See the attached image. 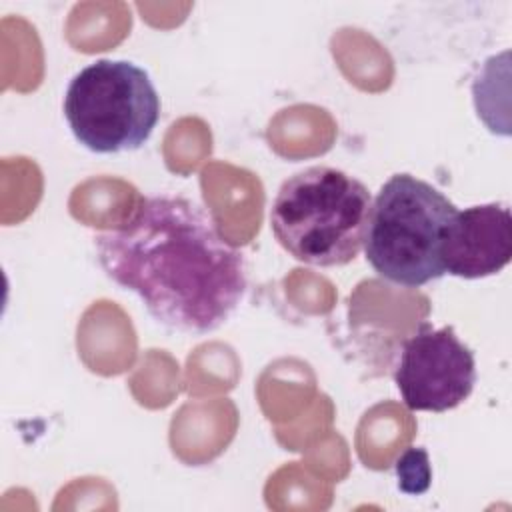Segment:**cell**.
<instances>
[{"instance_id":"6da1fadb","label":"cell","mask_w":512,"mask_h":512,"mask_svg":"<svg viewBox=\"0 0 512 512\" xmlns=\"http://www.w3.org/2000/svg\"><path fill=\"white\" fill-rule=\"evenodd\" d=\"M94 248L104 274L174 332L218 330L248 288L244 252L202 204L178 194L138 198L124 220L94 236Z\"/></svg>"},{"instance_id":"7a4b0ae2","label":"cell","mask_w":512,"mask_h":512,"mask_svg":"<svg viewBox=\"0 0 512 512\" xmlns=\"http://www.w3.org/2000/svg\"><path fill=\"white\" fill-rule=\"evenodd\" d=\"M370 190L332 166H310L282 182L270 210L278 244L310 266H344L364 248Z\"/></svg>"},{"instance_id":"3957f363","label":"cell","mask_w":512,"mask_h":512,"mask_svg":"<svg viewBox=\"0 0 512 512\" xmlns=\"http://www.w3.org/2000/svg\"><path fill=\"white\" fill-rule=\"evenodd\" d=\"M458 208L432 184L394 174L372 200L364 254L382 278L418 288L442 278V244Z\"/></svg>"},{"instance_id":"277c9868","label":"cell","mask_w":512,"mask_h":512,"mask_svg":"<svg viewBox=\"0 0 512 512\" xmlns=\"http://www.w3.org/2000/svg\"><path fill=\"white\" fill-rule=\"evenodd\" d=\"M74 138L96 154L138 150L160 120L150 74L130 60H94L76 72L64 94Z\"/></svg>"},{"instance_id":"5b68a950","label":"cell","mask_w":512,"mask_h":512,"mask_svg":"<svg viewBox=\"0 0 512 512\" xmlns=\"http://www.w3.org/2000/svg\"><path fill=\"white\" fill-rule=\"evenodd\" d=\"M394 382L408 410H452L474 390V352L456 336L452 326L422 324L402 344Z\"/></svg>"},{"instance_id":"8992f818","label":"cell","mask_w":512,"mask_h":512,"mask_svg":"<svg viewBox=\"0 0 512 512\" xmlns=\"http://www.w3.org/2000/svg\"><path fill=\"white\" fill-rule=\"evenodd\" d=\"M512 256V218L506 204L490 202L458 210L444 244V272L476 280L498 274Z\"/></svg>"},{"instance_id":"52a82bcc","label":"cell","mask_w":512,"mask_h":512,"mask_svg":"<svg viewBox=\"0 0 512 512\" xmlns=\"http://www.w3.org/2000/svg\"><path fill=\"white\" fill-rule=\"evenodd\" d=\"M396 476L398 488L404 494H422L430 488L432 482V468L430 458L424 448H408L396 460Z\"/></svg>"}]
</instances>
